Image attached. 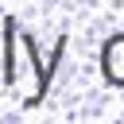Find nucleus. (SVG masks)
Wrapping results in <instances>:
<instances>
[{
  "label": "nucleus",
  "mask_w": 124,
  "mask_h": 124,
  "mask_svg": "<svg viewBox=\"0 0 124 124\" xmlns=\"http://www.w3.org/2000/svg\"><path fill=\"white\" fill-rule=\"evenodd\" d=\"M101 78L116 89H124V31L108 35L101 46Z\"/></svg>",
  "instance_id": "obj_2"
},
{
  "label": "nucleus",
  "mask_w": 124,
  "mask_h": 124,
  "mask_svg": "<svg viewBox=\"0 0 124 124\" xmlns=\"http://www.w3.org/2000/svg\"><path fill=\"white\" fill-rule=\"evenodd\" d=\"M62 58H66V35L54 43L50 58H43L31 31H23V23L16 16L0 19V85L8 93H16L27 108L50 93V81H54Z\"/></svg>",
  "instance_id": "obj_1"
}]
</instances>
